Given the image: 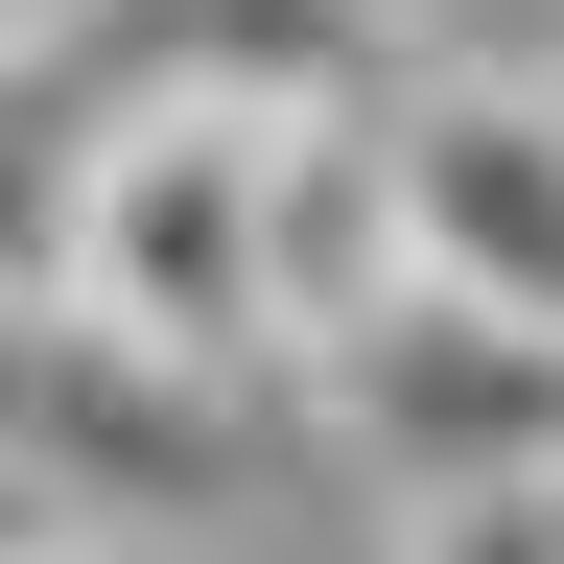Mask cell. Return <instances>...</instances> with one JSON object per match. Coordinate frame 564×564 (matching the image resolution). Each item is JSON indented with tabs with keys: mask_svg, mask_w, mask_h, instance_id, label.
<instances>
[{
	"mask_svg": "<svg viewBox=\"0 0 564 564\" xmlns=\"http://www.w3.org/2000/svg\"><path fill=\"white\" fill-rule=\"evenodd\" d=\"M259 118H282V95L165 70V95H118L95 141H70V212H47V306L95 329V352H141V377H188V400H282Z\"/></svg>",
	"mask_w": 564,
	"mask_h": 564,
	"instance_id": "obj_1",
	"label": "cell"
},
{
	"mask_svg": "<svg viewBox=\"0 0 564 564\" xmlns=\"http://www.w3.org/2000/svg\"><path fill=\"white\" fill-rule=\"evenodd\" d=\"M377 165H400V282L564 352V70H377Z\"/></svg>",
	"mask_w": 564,
	"mask_h": 564,
	"instance_id": "obj_2",
	"label": "cell"
},
{
	"mask_svg": "<svg viewBox=\"0 0 564 564\" xmlns=\"http://www.w3.org/2000/svg\"><path fill=\"white\" fill-rule=\"evenodd\" d=\"M282 400H329L352 447L400 470V518L423 494H564V352L494 329V306H447V282H400L377 329H329Z\"/></svg>",
	"mask_w": 564,
	"mask_h": 564,
	"instance_id": "obj_3",
	"label": "cell"
},
{
	"mask_svg": "<svg viewBox=\"0 0 564 564\" xmlns=\"http://www.w3.org/2000/svg\"><path fill=\"white\" fill-rule=\"evenodd\" d=\"M259 282H282V377L329 329L400 306V165H377V95H282L259 118Z\"/></svg>",
	"mask_w": 564,
	"mask_h": 564,
	"instance_id": "obj_4",
	"label": "cell"
},
{
	"mask_svg": "<svg viewBox=\"0 0 564 564\" xmlns=\"http://www.w3.org/2000/svg\"><path fill=\"white\" fill-rule=\"evenodd\" d=\"M400 564H564V494H423Z\"/></svg>",
	"mask_w": 564,
	"mask_h": 564,
	"instance_id": "obj_5",
	"label": "cell"
},
{
	"mask_svg": "<svg viewBox=\"0 0 564 564\" xmlns=\"http://www.w3.org/2000/svg\"><path fill=\"white\" fill-rule=\"evenodd\" d=\"M0 564H95V518H70L47 470H0Z\"/></svg>",
	"mask_w": 564,
	"mask_h": 564,
	"instance_id": "obj_6",
	"label": "cell"
},
{
	"mask_svg": "<svg viewBox=\"0 0 564 564\" xmlns=\"http://www.w3.org/2000/svg\"><path fill=\"white\" fill-rule=\"evenodd\" d=\"M70 24H95V0H0V70H24V47H70Z\"/></svg>",
	"mask_w": 564,
	"mask_h": 564,
	"instance_id": "obj_7",
	"label": "cell"
}]
</instances>
